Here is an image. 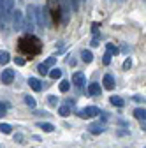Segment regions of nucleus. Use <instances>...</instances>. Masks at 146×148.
<instances>
[{"label": "nucleus", "mask_w": 146, "mask_h": 148, "mask_svg": "<svg viewBox=\"0 0 146 148\" xmlns=\"http://www.w3.org/2000/svg\"><path fill=\"white\" fill-rule=\"evenodd\" d=\"M37 71H39V74H42V76H48V74H49V67L46 64H39Z\"/></svg>", "instance_id": "f3484780"}, {"label": "nucleus", "mask_w": 146, "mask_h": 148, "mask_svg": "<svg viewBox=\"0 0 146 148\" xmlns=\"http://www.w3.org/2000/svg\"><path fill=\"white\" fill-rule=\"evenodd\" d=\"M81 58H83L85 64H90V62L93 60V53L88 51V49H83V51H81Z\"/></svg>", "instance_id": "9d476101"}, {"label": "nucleus", "mask_w": 146, "mask_h": 148, "mask_svg": "<svg viewBox=\"0 0 146 148\" xmlns=\"http://www.w3.org/2000/svg\"><path fill=\"white\" fill-rule=\"evenodd\" d=\"M0 132H2V134H11V132H12V127H11V123H5V122H2V123H0Z\"/></svg>", "instance_id": "4468645a"}, {"label": "nucleus", "mask_w": 146, "mask_h": 148, "mask_svg": "<svg viewBox=\"0 0 146 148\" xmlns=\"http://www.w3.org/2000/svg\"><path fill=\"white\" fill-rule=\"evenodd\" d=\"M25 102H27V104H28L30 108H35V99H33V97L27 95V97H25Z\"/></svg>", "instance_id": "412c9836"}, {"label": "nucleus", "mask_w": 146, "mask_h": 148, "mask_svg": "<svg viewBox=\"0 0 146 148\" xmlns=\"http://www.w3.org/2000/svg\"><path fill=\"white\" fill-rule=\"evenodd\" d=\"M130 65H132V60H130V58H127V60L123 62V67H125V69H130Z\"/></svg>", "instance_id": "b1692460"}, {"label": "nucleus", "mask_w": 146, "mask_h": 148, "mask_svg": "<svg viewBox=\"0 0 146 148\" xmlns=\"http://www.w3.org/2000/svg\"><path fill=\"white\" fill-rule=\"evenodd\" d=\"M99 27H100V25H99V23H93V28H92V30H93V32H95V34H97V30H99Z\"/></svg>", "instance_id": "cd10ccee"}, {"label": "nucleus", "mask_w": 146, "mask_h": 148, "mask_svg": "<svg viewBox=\"0 0 146 148\" xmlns=\"http://www.w3.org/2000/svg\"><path fill=\"white\" fill-rule=\"evenodd\" d=\"M16 64H18V65H23V64H25V58H21V57H16Z\"/></svg>", "instance_id": "a878e982"}, {"label": "nucleus", "mask_w": 146, "mask_h": 148, "mask_svg": "<svg viewBox=\"0 0 146 148\" xmlns=\"http://www.w3.org/2000/svg\"><path fill=\"white\" fill-rule=\"evenodd\" d=\"M100 92H102V88H100L99 83H90L88 85V94L90 95H100Z\"/></svg>", "instance_id": "0eeeda50"}, {"label": "nucleus", "mask_w": 146, "mask_h": 148, "mask_svg": "<svg viewBox=\"0 0 146 148\" xmlns=\"http://www.w3.org/2000/svg\"><path fill=\"white\" fill-rule=\"evenodd\" d=\"M5 109H7V104H0V116H4V115L7 113Z\"/></svg>", "instance_id": "5701e85b"}, {"label": "nucleus", "mask_w": 146, "mask_h": 148, "mask_svg": "<svg viewBox=\"0 0 146 148\" xmlns=\"http://www.w3.org/2000/svg\"><path fill=\"white\" fill-rule=\"evenodd\" d=\"M88 129H90V132H92V134H100V132H104L102 123H92Z\"/></svg>", "instance_id": "9b49d317"}, {"label": "nucleus", "mask_w": 146, "mask_h": 148, "mask_svg": "<svg viewBox=\"0 0 146 148\" xmlns=\"http://www.w3.org/2000/svg\"><path fill=\"white\" fill-rule=\"evenodd\" d=\"M42 64H46L48 67H51V65H55V57H49V58H46V62H42Z\"/></svg>", "instance_id": "4be33fe9"}, {"label": "nucleus", "mask_w": 146, "mask_h": 148, "mask_svg": "<svg viewBox=\"0 0 146 148\" xmlns=\"http://www.w3.org/2000/svg\"><path fill=\"white\" fill-rule=\"evenodd\" d=\"M11 18H12V28L14 30H21L23 28V12L21 11H14Z\"/></svg>", "instance_id": "7ed1b4c3"}, {"label": "nucleus", "mask_w": 146, "mask_h": 148, "mask_svg": "<svg viewBox=\"0 0 146 148\" xmlns=\"http://www.w3.org/2000/svg\"><path fill=\"white\" fill-rule=\"evenodd\" d=\"M69 88H70V81H67V79H63L62 83H60V92H69Z\"/></svg>", "instance_id": "6ab92c4d"}, {"label": "nucleus", "mask_w": 146, "mask_h": 148, "mask_svg": "<svg viewBox=\"0 0 146 148\" xmlns=\"http://www.w3.org/2000/svg\"><path fill=\"white\" fill-rule=\"evenodd\" d=\"M0 148H2V146H0Z\"/></svg>", "instance_id": "c756f323"}, {"label": "nucleus", "mask_w": 146, "mask_h": 148, "mask_svg": "<svg viewBox=\"0 0 146 148\" xmlns=\"http://www.w3.org/2000/svg\"><path fill=\"white\" fill-rule=\"evenodd\" d=\"M97 44H99V35H95L93 41H92V46H97Z\"/></svg>", "instance_id": "bb28decb"}, {"label": "nucleus", "mask_w": 146, "mask_h": 148, "mask_svg": "<svg viewBox=\"0 0 146 148\" xmlns=\"http://www.w3.org/2000/svg\"><path fill=\"white\" fill-rule=\"evenodd\" d=\"M14 79V71L12 69H4L2 74H0V81H2L4 85H11Z\"/></svg>", "instance_id": "20e7f679"}, {"label": "nucleus", "mask_w": 146, "mask_h": 148, "mask_svg": "<svg viewBox=\"0 0 146 148\" xmlns=\"http://www.w3.org/2000/svg\"><path fill=\"white\" fill-rule=\"evenodd\" d=\"M102 62H104V65H107L109 62H111V57H109V55L106 53V55H104V60H102Z\"/></svg>", "instance_id": "393cba45"}, {"label": "nucleus", "mask_w": 146, "mask_h": 148, "mask_svg": "<svg viewBox=\"0 0 146 148\" xmlns=\"http://www.w3.org/2000/svg\"><path fill=\"white\" fill-rule=\"evenodd\" d=\"M134 116H136L139 122L144 123V120H146V109H144V108H137V109L134 111Z\"/></svg>", "instance_id": "1a4fd4ad"}, {"label": "nucleus", "mask_w": 146, "mask_h": 148, "mask_svg": "<svg viewBox=\"0 0 146 148\" xmlns=\"http://www.w3.org/2000/svg\"><path fill=\"white\" fill-rule=\"evenodd\" d=\"M100 113V109L97 106H88V108H83L81 111H78V116L79 118H92V116H97Z\"/></svg>", "instance_id": "f03ea898"}, {"label": "nucleus", "mask_w": 146, "mask_h": 148, "mask_svg": "<svg viewBox=\"0 0 146 148\" xmlns=\"http://www.w3.org/2000/svg\"><path fill=\"white\" fill-rule=\"evenodd\" d=\"M39 127L42 129L44 132H53V131H55V125H53V123H49V122H41V123H39Z\"/></svg>", "instance_id": "ddd939ff"}, {"label": "nucleus", "mask_w": 146, "mask_h": 148, "mask_svg": "<svg viewBox=\"0 0 146 148\" xmlns=\"http://www.w3.org/2000/svg\"><path fill=\"white\" fill-rule=\"evenodd\" d=\"M72 83H74L78 88H81L83 83H85V74L83 72H74L72 74Z\"/></svg>", "instance_id": "39448f33"}, {"label": "nucleus", "mask_w": 146, "mask_h": 148, "mask_svg": "<svg viewBox=\"0 0 146 148\" xmlns=\"http://www.w3.org/2000/svg\"><path fill=\"white\" fill-rule=\"evenodd\" d=\"M49 76H51L53 79H60V78H62V71H60V69H51V71H49Z\"/></svg>", "instance_id": "a211bd4d"}, {"label": "nucleus", "mask_w": 146, "mask_h": 148, "mask_svg": "<svg viewBox=\"0 0 146 148\" xmlns=\"http://www.w3.org/2000/svg\"><path fill=\"white\" fill-rule=\"evenodd\" d=\"M49 102H51V104H57V99H55L53 95H49Z\"/></svg>", "instance_id": "c85d7f7f"}, {"label": "nucleus", "mask_w": 146, "mask_h": 148, "mask_svg": "<svg viewBox=\"0 0 146 148\" xmlns=\"http://www.w3.org/2000/svg\"><path fill=\"white\" fill-rule=\"evenodd\" d=\"M28 85H30V88L35 90V92H41V90H42V85H41V81H39L37 78H30V79H28Z\"/></svg>", "instance_id": "6e6552de"}, {"label": "nucleus", "mask_w": 146, "mask_h": 148, "mask_svg": "<svg viewBox=\"0 0 146 148\" xmlns=\"http://www.w3.org/2000/svg\"><path fill=\"white\" fill-rule=\"evenodd\" d=\"M109 101H111V104L116 106V108H123V106H125V101H123L121 97H118V95H113Z\"/></svg>", "instance_id": "f8f14e48"}, {"label": "nucleus", "mask_w": 146, "mask_h": 148, "mask_svg": "<svg viewBox=\"0 0 146 148\" xmlns=\"http://www.w3.org/2000/svg\"><path fill=\"white\" fill-rule=\"evenodd\" d=\"M102 83H104V88L106 90H113L115 88V78L111 76V74H106V76H104V79H102Z\"/></svg>", "instance_id": "423d86ee"}, {"label": "nucleus", "mask_w": 146, "mask_h": 148, "mask_svg": "<svg viewBox=\"0 0 146 148\" xmlns=\"http://www.w3.org/2000/svg\"><path fill=\"white\" fill-rule=\"evenodd\" d=\"M23 28L32 34L33 28H35V5H28L27 7V21L23 23Z\"/></svg>", "instance_id": "f257e3e1"}, {"label": "nucleus", "mask_w": 146, "mask_h": 148, "mask_svg": "<svg viewBox=\"0 0 146 148\" xmlns=\"http://www.w3.org/2000/svg\"><path fill=\"white\" fill-rule=\"evenodd\" d=\"M58 115L60 116H69L70 115V106H60L58 108Z\"/></svg>", "instance_id": "dca6fc26"}, {"label": "nucleus", "mask_w": 146, "mask_h": 148, "mask_svg": "<svg viewBox=\"0 0 146 148\" xmlns=\"http://www.w3.org/2000/svg\"><path fill=\"white\" fill-rule=\"evenodd\" d=\"M106 53L109 55V57H113V55H118V48H116L115 44H111V42H109V44L106 46Z\"/></svg>", "instance_id": "2eb2a0df"}, {"label": "nucleus", "mask_w": 146, "mask_h": 148, "mask_svg": "<svg viewBox=\"0 0 146 148\" xmlns=\"http://www.w3.org/2000/svg\"><path fill=\"white\" fill-rule=\"evenodd\" d=\"M9 60H11L9 53H5V51H0V64H7Z\"/></svg>", "instance_id": "aec40b11"}]
</instances>
